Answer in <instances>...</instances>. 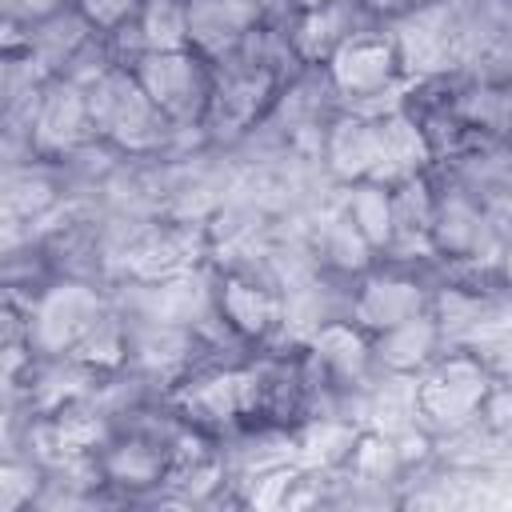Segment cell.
Returning a JSON list of instances; mask_svg holds the SVG:
<instances>
[{"label": "cell", "mask_w": 512, "mask_h": 512, "mask_svg": "<svg viewBox=\"0 0 512 512\" xmlns=\"http://www.w3.org/2000/svg\"><path fill=\"white\" fill-rule=\"evenodd\" d=\"M88 88V112H92V132L96 140L112 144L128 160H164L176 156L180 132L168 124V116L152 104L144 84L128 64L104 68Z\"/></svg>", "instance_id": "cell-1"}, {"label": "cell", "mask_w": 512, "mask_h": 512, "mask_svg": "<svg viewBox=\"0 0 512 512\" xmlns=\"http://www.w3.org/2000/svg\"><path fill=\"white\" fill-rule=\"evenodd\" d=\"M496 392V376L476 348L448 344L420 376H416V424L440 436H464L484 420L488 396Z\"/></svg>", "instance_id": "cell-2"}, {"label": "cell", "mask_w": 512, "mask_h": 512, "mask_svg": "<svg viewBox=\"0 0 512 512\" xmlns=\"http://www.w3.org/2000/svg\"><path fill=\"white\" fill-rule=\"evenodd\" d=\"M128 68L136 72V80L144 84L152 104L168 116V124L180 132L176 152H188L192 144L208 148L204 120H208L212 92H216V64L208 56H200L196 48L180 44V48L140 52Z\"/></svg>", "instance_id": "cell-3"}, {"label": "cell", "mask_w": 512, "mask_h": 512, "mask_svg": "<svg viewBox=\"0 0 512 512\" xmlns=\"http://www.w3.org/2000/svg\"><path fill=\"white\" fill-rule=\"evenodd\" d=\"M32 356H68L112 308V284L92 276H56L28 304H12Z\"/></svg>", "instance_id": "cell-4"}, {"label": "cell", "mask_w": 512, "mask_h": 512, "mask_svg": "<svg viewBox=\"0 0 512 512\" xmlns=\"http://www.w3.org/2000/svg\"><path fill=\"white\" fill-rule=\"evenodd\" d=\"M324 72L340 96L344 108H364V112H380L400 104V96L408 92V76L396 52V40L388 32V24H372L364 32H356L352 40H344L328 60Z\"/></svg>", "instance_id": "cell-5"}, {"label": "cell", "mask_w": 512, "mask_h": 512, "mask_svg": "<svg viewBox=\"0 0 512 512\" xmlns=\"http://www.w3.org/2000/svg\"><path fill=\"white\" fill-rule=\"evenodd\" d=\"M436 180V208H432V260L440 268H488L496 264L500 232L504 220L492 212L488 200L468 192L464 184L448 180L444 172L432 168Z\"/></svg>", "instance_id": "cell-6"}, {"label": "cell", "mask_w": 512, "mask_h": 512, "mask_svg": "<svg viewBox=\"0 0 512 512\" xmlns=\"http://www.w3.org/2000/svg\"><path fill=\"white\" fill-rule=\"evenodd\" d=\"M436 296V260H400L380 256L368 272L348 284V320L368 336L396 328L432 308Z\"/></svg>", "instance_id": "cell-7"}, {"label": "cell", "mask_w": 512, "mask_h": 512, "mask_svg": "<svg viewBox=\"0 0 512 512\" xmlns=\"http://www.w3.org/2000/svg\"><path fill=\"white\" fill-rule=\"evenodd\" d=\"M400 64L408 80H440L468 68V40L460 16L448 0H428L396 20H388Z\"/></svg>", "instance_id": "cell-8"}, {"label": "cell", "mask_w": 512, "mask_h": 512, "mask_svg": "<svg viewBox=\"0 0 512 512\" xmlns=\"http://www.w3.org/2000/svg\"><path fill=\"white\" fill-rule=\"evenodd\" d=\"M316 160L336 188L356 184V180H376V172H380V116L364 112V108H340L320 132Z\"/></svg>", "instance_id": "cell-9"}, {"label": "cell", "mask_w": 512, "mask_h": 512, "mask_svg": "<svg viewBox=\"0 0 512 512\" xmlns=\"http://www.w3.org/2000/svg\"><path fill=\"white\" fill-rule=\"evenodd\" d=\"M4 32H8V36H4V48L28 52L32 64H36L44 76H64V72L84 56V48L100 36V28H96L72 0H64L56 12H48L44 20H36V24L24 28V32H12V28H4Z\"/></svg>", "instance_id": "cell-10"}, {"label": "cell", "mask_w": 512, "mask_h": 512, "mask_svg": "<svg viewBox=\"0 0 512 512\" xmlns=\"http://www.w3.org/2000/svg\"><path fill=\"white\" fill-rule=\"evenodd\" d=\"M268 8L260 0H188L184 8V40L212 64L228 60L260 24Z\"/></svg>", "instance_id": "cell-11"}, {"label": "cell", "mask_w": 512, "mask_h": 512, "mask_svg": "<svg viewBox=\"0 0 512 512\" xmlns=\"http://www.w3.org/2000/svg\"><path fill=\"white\" fill-rule=\"evenodd\" d=\"M372 24H384V20L368 8V0H336L320 8H296L288 16V36L300 64H324L344 40H352Z\"/></svg>", "instance_id": "cell-12"}, {"label": "cell", "mask_w": 512, "mask_h": 512, "mask_svg": "<svg viewBox=\"0 0 512 512\" xmlns=\"http://www.w3.org/2000/svg\"><path fill=\"white\" fill-rule=\"evenodd\" d=\"M304 240H308L312 260H316L324 272L340 276V280H356L360 272H368V268L380 260V252L364 240V232H360V228L352 224V216L344 212L340 196L320 208V216L304 228Z\"/></svg>", "instance_id": "cell-13"}, {"label": "cell", "mask_w": 512, "mask_h": 512, "mask_svg": "<svg viewBox=\"0 0 512 512\" xmlns=\"http://www.w3.org/2000/svg\"><path fill=\"white\" fill-rule=\"evenodd\" d=\"M452 344L444 320L436 316V308L396 324V328H384L372 336V360H376V372L380 376H420L444 348Z\"/></svg>", "instance_id": "cell-14"}, {"label": "cell", "mask_w": 512, "mask_h": 512, "mask_svg": "<svg viewBox=\"0 0 512 512\" xmlns=\"http://www.w3.org/2000/svg\"><path fill=\"white\" fill-rule=\"evenodd\" d=\"M376 116H380V172H376V180L396 184V180L420 176L436 164V152H432L420 120L404 108V96H400V104L380 108Z\"/></svg>", "instance_id": "cell-15"}, {"label": "cell", "mask_w": 512, "mask_h": 512, "mask_svg": "<svg viewBox=\"0 0 512 512\" xmlns=\"http://www.w3.org/2000/svg\"><path fill=\"white\" fill-rule=\"evenodd\" d=\"M344 212L352 216V224L364 232V240L388 256L392 240H396V204H392V184L384 180H356V184H344L336 188Z\"/></svg>", "instance_id": "cell-16"}, {"label": "cell", "mask_w": 512, "mask_h": 512, "mask_svg": "<svg viewBox=\"0 0 512 512\" xmlns=\"http://www.w3.org/2000/svg\"><path fill=\"white\" fill-rule=\"evenodd\" d=\"M100 32H116L124 24L136 20V12L144 8V0H72Z\"/></svg>", "instance_id": "cell-17"}, {"label": "cell", "mask_w": 512, "mask_h": 512, "mask_svg": "<svg viewBox=\"0 0 512 512\" xmlns=\"http://www.w3.org/2000/svg\"><path fill=\"white\" fill-rule=\"evenodd\" d=\"M64 0H4V28L12 32H24L32 28L36 20H44L48 12H56Z\"/></svg>", "instance_id": "cell-18"}, {"label": "cell", "mask_w": 512, "mask_h": 512, "mask_svg": "<svg viewBox=\"0 0 512 512\" xmlns=\"http://www.w3.org/2000/svg\"><path fill=\"white\" fill-rule=\"evenodd\" d=\"M496 276H500L504 292L512 296V220H504V232H500V248H496Z\"/></svg>", "instance_id": "cell-19"}, {"label": "cell", "mask_w": 512, "mask_h": 512, "mask_svg": "<svg viewBox=\"0 0 512 512\" xmlns=\"http://www.w3.org/2000/svg\"><path fill=\"white\" fill-rule=\"evenodd\" d=\"M420 4H428V0H368V8L388 24V20H396V16H404V12H412V8H420Z\"/></svg>", "instance_id": "cell-20"}, {"label": "cell", "mask_w": 512, "mask_h": 512, "mask_svg": "<svg viewBox=\"0 0 512 512\" xmlns=\"http://www.w3.org/2000/svg\"><path fill=\"white\" fill-rule=\"evenodd\" d=\"M320 4H336V0H292V8H320Z\"/></svg>", "instance_id": "cell-21"}, {"label": "cell", "mask_w": 512, "mask_h": 512, "mask_svg": "<svg viewBox=\"0 0 512 512\" xmlns=\"http://www.w3.org/2000/svg\"><path fill=\"white\" fill-rule=\"evenodd\" d=\"M508 4H512V0H508Z\"/></svg>", "instance_id": "cell-22"}]
</instances>
